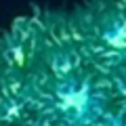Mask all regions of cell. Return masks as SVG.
Returning <instances> with one entry per match:
<instances>
[{"instance_id": "obj_1", "label": "cell", "mask_w": 126, "mask_h": 126, "mask_svg": "<svg viewBox=\"0 0 126 126\" xmlns=\"http://www.w3.org/2000/svg\"><path fill=\"white\" fill-rule=\"evenodd\" d=\"M86 101H88V97H86V90L84 88H78L74 90V93H67L65 97H63V105L69 109H74V111H82L86 105Z\"/></svg>"}, {"instance_id": "obj_2", "label": "cell", "mask_w": 126, "mask_h": 126, "mask_svg": "<svg viewBox=\"0 0 126 126\" xmlns=\"http://www.w3.org/2000/svg\"><path fill=\"white\" fill-rule=\"evenodd\" d=\"M107 44L116 46V48H126V27L124 25H116L113 30H109L105 34Z\"/></svg>"}]
</instances>
